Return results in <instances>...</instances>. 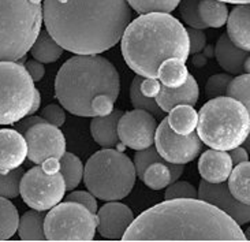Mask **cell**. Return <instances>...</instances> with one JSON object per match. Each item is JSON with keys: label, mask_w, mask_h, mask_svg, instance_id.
<instances>
[{"label": "cell", "mask_w": 250, "mask_h": 242, "mask_svg": "<svg viewBox=\"0 0 250 242\" xmlns=\"http://www.w3.org/2000/svg\"><path fill=\"white\" fill-rule=\"evenodd\" d=\"M42 21L63 49L97 55L122 39L131 7L127 0H42Z\"/></svg>", "instance_id": "1"}, {"label": "cell", "mask_w": 250, "mask_h": 242, "mask_svg": "<svg viewBox=\"0 0 250 242\" xmlns=\"http://www.w3.org/2000/svg\"><path fill=\"white\" fill-rule=\"evenodd\" d=\"M123 241H246L232 218L198 198L166 200L133 220Z\"/></svg>", "instance_id": "2"}, {"label": "cell", "mask_w": 250, "mask_h": 242, "mask_svg": "<svg viewBox=\"0 0 250 242\" xmlns=\"http://www.w3.org/2000/svg\"><path fill=\"white\" fill-rule=\"evenodd\" d=\"M121 49L125 62L135 74L157 78V70L164 61L189 59V36L169 13L141 14L125 29Z\"/></svg>", "instance_id": "3"}, {"label": "cell", "mask_w": 250, "mask_h": 242, "mask_svg": "<svg viewBox=\"0 0 250 242\" xmlns=\"http://www.w3.org/2000/svg\"><path fill=\"white\" fill-rule=\"evenodd\" d=\"M121 90L115 66L97 55H80L68 59L55 80V94L64 110L77 116H93L90 103L105 93L114 100Z\"/></svg>", "instance_id": "4"}, {"label": "cell", "mask_w": 250, "mask_h": 242, "mask_svg": "<svg viewBox=\"0 0 250 242\" xmlns=\"http://www.w3.org/2000/svg\"><path fill=\"white\" fill-rule=\"evenodd\" d=\"M249 130V111L230 96L210 99L200 110L197 134L212 149L230 151L242 145Z\"/></svg>", "instance_id": "5"}, {"label": "cell", "mask_w": 250, "mask_h": 242, "mask_svg": "<svg viewBox=\"0 0 250 242\" xmlns=\"http://www.w3.org/2000/svg\"><path fill=\"white\" fill-rule=\"evenodd\" d=\"M42 0H0V62H17L41 32Z\"/></svg>", "instance_id": "6"}, {"label": "cell", "mask_w": 250, "mask_h": 242, "mask_svg": "<svg viewBox=\"0 0 250 242\" xmlns=\"http://www.w3.org/2000/svg\"><path fill=\"white\" fill-rule=\"evenodd\" d=\"M134 163L119 151L105 148L96 152L83 168L88 190L103 201L122 200L134 188Z\"/></svg>", "instance_id": "7"}, {"label": "cell", "mask_w": 250, "mask_h": 242, "mask_svg": "<svg viewBox=\"0 0 250 242\" xmlns=\"http://www.w3.org/2000/svg\"><path fill=\"white\" fill-rule=\"evenodd\" d=\"M34 81L25 66L0 62V125H14L30 112L36 94Z\"/></svg>", "instance_id": "8"}, {"label": "cell", "mask_w": 250, "mask_h": 242, "mask_svg": "<svg viewBox=\"0 0 250 242\" xmlns=\"http://www.w3.org/2000/svg\"><path fill=\"white\" fill-rule=\"evenodd\" d=\"M66 183L58 159H48L41 166L30 168L22 175L20 195L30 208L49 211L63 200Z\"/></svg>", "instance_id": "9"}, {"label": "cell", "mask_w": 250, "mask_h": 242, "mask_svg": "<svg viewBox=\"0 0 250 242\" xmlns=\"http://www.w3.org/2000/svg\"><path fill=\"white\" fill-rule=\"evenodd\" d=\"M96 231V214L74 201L55 205L44 220V233L48 241H92Z\"/></svg>", "instance_id": "10"}, {"label": "cell", "mask_w": 250, "mask_h": 242, "mask_svg": "<svg viewBox=\"0 0 250 242\" xmlns=\"http://www.w3.org/2000/svg\"><path fill=\"white\" fill-rule=\"evenodd\" d=\"M155 144L156 151L164 160L176 164L193 161L203 149V141L196 132L188 135L178 134L169 128L167 118L156 129Z\"/></svg>", "instance_id": "11"}, {"label": "cell", "mask_w": 250, "mask_h": 242, "mask_svg": "<svg viewBox=\"0 0 250 242\" xmlns=\"http://www.w3.org/2000/svg\"><path fill=\"white\" fill-rule=\"evenodd\" d=\"M27 157L34 164H41L48 159H58L66 152V140L58 126L48 122L36 123L25 133Z\"/></svg>", "instance_id": "12"}, {"label": "cell", "mask_w": 250, "mask_h": 242, "mask_svg": "<svg viewBox=\"0 0 250 242\" xmlns=\"http://www.w3.org/2000/svg\"><path fill=\"white\" fill-rule=\"evenodd\" d=\"M157 121L152 114L142 110H134L121 116L118 123L119 140L128 148L141 151L155 142Z\"/></svg>", "instance_id": "13"}, {"label": "cell", "mask_w": 250, "mask_h": 242, "mask_svg": "<svg viewBox=\"0 0 250 242\" xmlns=\"http://www.w3.org/2000/svg\"><path fill=\"white\" fill-rule=\"evenodd\" d=\"M198 198L217 207L224 214L232 218L239 226L250 222V205L238 201L231 195L229 185L224 182L210 183L203 179L198 188Z\"/></svg>", "instance_id": "14"}, {"label": "cell", "mask_w": 250, "mask_h": 242, "mask_svg": "<svg viewBox=\"0 0 250 242\" xmlns=\"http://www.w3.org/2000/svg\"><path fill=\"white\" fill-rule=\"evenodd\" d=\"M97 231L108 240H122L130 224L134 220L131 209L121 202L109 201L97 209Z\"/></svg>", "instance_id": "15"}, {"label": "cell", "mask_w": 250, "mask_h": 242, "mask_svg": "<svg viewBox=\"0 0 250 242\" xmlns=\"http://www.w3.org/2000/svg\"><path fill=\"white\" fill-rule=\"evenodd\" d=\"M27 157V144L18 130H0V173H8L21 167Z\"/></svg>", "instance_id": "16"}, {"label": "cell", "mask_w": 250, "mask_h": 242, "mask_svg": "<svg viewBox=\"0 0 250 242\" xmlns=\"http://www.w3.org/2000/svg\"><path fill=\"white\" fill-rule=\"evenodd\" d=\"M232 160L230 154L219 149H208L198 161V173L204 181L210 183L226 182L232 171Z\"/></svg>", "instance_id": "17"}, {"label": "cell", "mask_w": 250, "mask_h": 242, "mask_svg": "<svg viewBox=\"0 0 250 242\" xmlns=\"http://www.w3.org/2000/svg\"><path fill=\"white\" fill-rule=\"evenodd\" d=\"M200 96V88L193 75L189 74L188 81L182 87L169 88L162 85L159 93L156 96V103L162 108L164 112H169L176 106L186 104V106H194L198 101Z\"/></svg>", "instance_id": "18"}, {"label": "cell", "mask_w": 250, "mask_h": 242, "mask_svg": "<svg viewBox=\"0 0 250 242\" xmlns=\"http://www.w3.org/2000/svg\"><path fill=\"white\" fill-rule=\"evenodd\" d=\"M226 23L230 40L238 48L250 52V4H238Z\"/></svg>", "instance_id": "19"}, {"label": "cell", "mask_w": 250, "mask_h": 242, "mask_svg": "<svg viewBox=\"0 0 250 242\" xmlns=\"http://www.w3.org/2000/svg\"><path fill=\"white\" fill-rule=\"evenodd\" d=\"M249 56L248 51H244L238 48L227 33L223 34L216 43L215 47V58L217 59V63L222 67L230 73V74H241L244 71V65L246 58Z\"/></svg>", "instance_id": "20"}, {"label": "cell", "mask_w": 250, "mask_h": 242, "mask_svg": "<svg viewBox=\"0 0 250 242\" xmlns=\"http://www.w3.org/2000/svg\"><path fill=\"white\" fill-rule=\"evenodd\" d=\"M123 115L122 111H112L107 116H96L90 123V132L95 141L104 148H114L118 145V123Z\"/></svg>", "instance_id": "21"}, {"label": "cell", "mask_w": 250, "mask_h": 242, "mask_svg": "<svg viewBox=\"0 0 250 242\" xmlns=\"http://www.w3.org/2000/svg\"><path fill=\"white\" fill-rule=\"evenodd\" d=\"M45 211H27L20 218L18 233L22 241H45L44 233Z\"/></svg>", "instance_id": "22"}, {"label": "cell", "mask_w": 250, "mask_h": 242, "mask_svg": "<svg viewBox=\"0 0 250 242\" xmlns=\"http://www.w3.org/2000/svg\"><path fill=\"white\" fill-rule=\"evenodd\" d=\"M169 128L175 133L182 135H188L193 132H196L197 123H198V114L193 108V106L181 104L176 106L169 111L168 118Z\"/></svg>", "instance_id": "23"}, {"label": "cell", "mask_w": 250, "mask_h": 242, "mask_svg": "<svg viewBox=\"0 0 250 242\" xmlns=\"http://www.w3.org/2000/svg\"><path fill=\"white\" fill-rule=\"evenodd\" d=\"M229 189L238 201L250 205V161H244L232 168L229 176Z\"/></svg>", "instance_id": "24"}, {"label": "cell", "mask_w": 250, "mask_h": 242, "mask_svg": "<svg viewBox=\"0 0 250 242\" xmlns=\"http://www.w3.org/2000/svg\"><path fill=\"white\" fill-rule=\"evenodd\" d=\"M157 78L162 81V85L166 87H182L189 78V70L183 61L178 58H169L160 65L157 70Z\"/></svg>", "instance_id": "25"}, {"label": "cell", "mask_w": 250, "mask_h": 242, "mask_svg": "<svg viewBox=\"0 0 250 242\" xmlns=\"http://www.w3.org/2000/svg\"><path fill=\"white\" fill-rule=\"evenodd\" d=\"M30 54L41 63H54L63 55V47L48 32H40L30 48Z\"/></svg>", "instance_id": "26"}, {"label": "cell", "mask_w": 250, "mask_h": 242, "mask_svg": "<svg viewBox=\"0 0 250 242\" xmlns=\"http://www.w3.org/2000/svg\"><path fill=\"white\" fill-rule=\"evenodd\" d=\"M198 11L207 27H222L229 18L227 6L222 0H201Z\"/></svg>", "instance_id": "27"}, {"label": "cell", "mask_w": 250, "mask_h": 242, "mask_svg": "<svg viewBox=\"0 0 250 242\" xmlns=\"http://www.w3.org/2000/svg\"><path fill=\"white\" fill-rule=\"evenodd\" d=\"M20 215L13 202L6 197H0V241L8 240L17 233Z\"/></svg>", "instance_id": "28"}, {"label": "cell", "mask_w": 250, "mask_h": 242, "mask_svg": "<svg viewBox=\"0 0 250 242\" xmlns=\"http://www.w3.org/2000/svg\"><path fill=\"white\" fill-rule=\"evenodd\" d=\"M61 173L64 178L66 190H73L83 178V164L74 154L64 152L61 157Z\"/></svg>", "instance_id": "29"}, {"label": "cell", "mask_w": 250, "mask_h": 242, "mask_svg": "<svg viewBox=\"0 0 250 242\" xmlns=\"http://www.w3.org/2000/svg\"><path fill=\"white\" fill-rule=\"evenodd\" d=\"M141 81L142 77H135L133 82H131V88H130V99H131V104L134 110H142L146 111L149 114H152L156 119H162L164 118V111L159 107V104L153 100L152 97H148L141 92Z\"/></svg>", "instance_id": "30"}, {"label": "cell", "mask_w": 250, "mask_h": 242, "mask_svg": "<svg viewBox=\"0 0 250 242\" xmlns=\"http://www.w3.org/2000/svg\"><path fill=\"white\" fill-rule=\"evenodd\" d=\"M171 163H153L142 174V182L152 190H162L171 185V171L168 166Z\"/></svg>", "instance_id": "31"}, {"label": "cell", "mask_w": 250, "mask_h": 242, "mask_svg": "<svg viewBox=\"0 0 250 242\" xmlns=\"http://www.w3.org/2000/svg\"><path fill=\"white\" fill-rule=\"evenodd\" d=\"M181 0H127L128 6L138 14L171 13Z\"/></svg>", "instance_id": "32"}, {"label": "cell", "mask_w": 250, "mask_h": 242, "mask_svg": "<svg viewBox=\"0 0 250 242\" xmlns=\"http://www.w3.org/2000/svg\"><path fill=\"white\" fill-rule=\"evenodd\" d=\"M226 94L242 103L250 114V74H239L231 80Z\"/></svg>", "instance_id": "33"}, {"label": "cell", "mask_w": 250, "mask_h": 242, "mask_svg": "<svg viewBox=\"0 0 250 242\" xmlns=\"http://www.w3.org/2000/svg\"><path fill=\"white\" fill-rule=\"evenodd\" d=\"M25 174L23 168L18 167L8 173H0V197L15 198L20 195V185L22 175Z\"/></svg>", "instance_id": "34"}, {"label": "cell", "mask_w": 250, "mask_h": 242, "mask_svg": "<svg viewBox=\"0 0 250 242\" xmlns=\"http://www.w3.org/2000/svg\"><path fill=\"white\" fill-rule=\"evenodd\" d=\"M200 1L201 0H181L179 1V11H181L183 22H186L190 27H194V29L207 27V25L204 23L200 17V11H198Z\"/></svg>", "instance_id": "35"}, {"label": "cell", "mask_w": 250, "mask_h": 242, "mask_svg": "<svg viewBox=\"0 0 250 242\" xmlns=\"http://www.w3.org/2000/svg\"><path fill=\"white\" fill-rule=\"evenodd\" d=\"M153 163H166V160L159 155V152L156 151L155 147L150 145L149 148L138 151L134 156V167L137 176L141 178L142 174L145 173V170Z\"/></svg>", "instance_id": "36"}, {"label": "cell", "mask_w": 250, "mask_h": 242, "mask_svg": "<svg viewBox=\"0 0 250 242\" xmlns=\"http://www.w3.org/2000/svg\"><path fill=\"white\" fill-rule=\"evenodd\" d=\"M232 80L230 74H215L210 77L205 85V94L209 99L224 96L227 92V87Z\"/></svg>", "instance_id": "37"}, {"label": "cell", "mask_w": 250, "mask_h": 242, "mask_svg": "<svg viewBox=\"0 0 250 242\" xmlns=\"http://www.w3.org/2000/svg\"><path fill=\"white\" fill-rule=\"evenodd\" d=\"M166 200H174V198H197L198 197V192L196 188L189 183V182H174L168 185V188L166 190Z\"/></svg>", "instance_id": "38"}, {"label": "cell", "mask_w": 250, "mask_h": 242, "mask_svg": "<svg viewBox=\"0 0 250 242\" xmlns=\"http://www.w3.org/2000/svg\"><path fill=\"white\" fill-rule=\"evenodd\" d=\"M114 103L115 100L108 94H97L90 103L93 116H107L114 111Z\"/></svg>", "instance_id": "39"}, {"label": "cell", "mask_w": 250, "mask_h": 242, "mask_svg": "<svg viewBox=\"0 0 250 242\" xmlns=\"http://www.w3.org/2000/svg\"><path fill=\"white\" fill-rule=\"evenodd\" d=\"M41 116L51 125H55L58 128H61L62 125L66 121V114H64V110L58 106V104H49L47 107L42 110Z\"/></svg>", "instance_id": "40"}, {"label": "cell", "mask_w": 250, "mask_h": 242, "mask_svg": "<svg viewBox=\"0 0 250 242\" xmlns=\"http://www.w3.org/2000/svg\"><path fill=\"white\" fill-rule=\"evenodd\" d=\"M186 30H188V36H189L190 55L203 52V49L207 45V36L203 32V29L189 27Z\"/></svg>", "instance_id": "41"}, {"label": "cell", "mask_w": 250, "mask_h": 242, "mask_svg": "<svg viewBox=\"0 0 250 242\" xmlns=\"http://www.w3.org/2000/svg\"><path fill=\"white\" fill-rule=\"evenodd\" d=\"M67 201H74L78 202V204H82L83 207H86V208L90 211V212H93L96 214L97 212V201H96V197L90 192H73V193H70L67 196Z\"/></svg>", "instance_id": "42"}, {"label": "cell", "mask_w": 250, "mask_h": 242, "mask_svg": "<svg viewBox=\"0 0 250 242\" xmlns=\"http://www.w3.org/2000/svg\"><path fill=\"white\" fill-rule=\"evenodd\" d=\"M140 88H141V92L145 96L155 99L159 93V90H160V88H162V84L157 81V78H142Z\"/></svg>", "instance_id": "43"}, {"label": "cell", "mask_w": 250, "mask_h": 242, "mask_svg": "<svg viewBox=\"0 0 250 242\" xmlns=\"http://www.w3.org/2000/svg\"><path fill=\"white\" fill-rule=\"evenodd\" d=\"M41 122H47L42 116H33V115H29V116H25L22 118L21 121L15 122L14 126H15V130H18L21 134H25L27 132V129L32 128L36 123H41Z\"/></svg>", "instance_id": "44"}, {"label": "cell", "mask_w": 250, "mask_h": 242, "mask_svg": "<svg viewBox=\"0 0 250 242\" xmlns=\"http://www.w3.org/2000/svg\"><path fill=\"white\" fill-rule=\"evenodd\" d=\"M26 70L27 73L30 74V77L33 78V81H41L42 80V77H44V74H45V67L42 66V63L39 61H29L26 63Z\"/></svg>", "instance_id": "45"}, {"label": "cell", "mask_w": 250, "mask_h": 242, "mask_svg": "<svg viewBox=\"0 0 250 242\" xmlns=\"http://www.w3.org/2000/svg\"><path fill=\"white\" fill-rule=\"evenodd\" d=\"M230 157L232 160V164L237 166V164H241L244 161L249 160V154L246 148H242L241 145L239 147H235V148L230 149Z\"/></svg>", "instance_id": "46"}, {"label": "cell", "mask_w": 250, "mask_h": 242, "mask_svg": "<svg viewBox=\"0 0 250 242\" xmlns=\"http://www.w3.org/2000/svg\"><path fill=\"white\" fill-rule=\"evenodd\" d=\"M207 62H208V58L204 54H201V52L194 54V58H193V65L194 66H197V67H204L207 65Z\"/></svg>", "instance_id": "47"}, {"label": "cell", "mask_w": 250, "mask_h": 242, "mask_svg": "<svg viewBox=\"0 0 250 242\" xmlns=\"http://www.w3.org/2000/svg\"><path fill=\"white\" fill-rule=\"evenodd\" d=\"M40 103H41V97H40V92L39 90H36V94H34V100H33V106L30 108V112L29 115H33L39 107H40Z\"/></svg>", "instance_id": "48"}, {"label": "cell", "mask_w": 250, "mask_h": 242, "mask_svg": "<svg viewBox=\"0 0 250 242\" xmlns=\"http://www.w3.org/2000/svg\"><path fill=\"white\" fill-rule=\"evenodd\" d=\"M203 51H204V55H205L208 59H209V58H212V56H215V48L209 47V45H208V47L205 45V48H204Z\"/></svg>", "instance_id": "49"}, {"label": "cell", "mask_w": 250, "mask_h": 242, "mask_svg": "<svg viewBox=\"0 0 250 242\" xmlns=\"http://www.w3.org/2000/svg\"><path fill=\"white\" fill-rule=\"evenodd\" d=\"M224 3H232V4H250V0H222Z\"/></svg>", "instance_id": "50"}, {"label": "cell", "mask_w": 250, "mask_h": 242, "mask_svg": "<svg viewBox=\"0 0 250 242\" xmlns=\"http://www.w3.org/2000/svg\"><path fill=\"white\" fill-rule=\"evenodd\" d=\"M244 70L248 73V74H250V55L246 58V61H245Z\"/></svg>", "instance_id": "51"}, {"label": "cell", "mask_w": 250, "mask_h": 242, "mask_svg": "<svg viewBox=\"0 0 250 242\" xmlns=\"http://www.w3.org/2000/svg\"><path fill=\"white\" fill-rule=\"evenodd\" d=\"M245 148H246V151L248 152H250V130H249V134H248V137H246V140H245Z\"/></svg>", "instance_id": "52"}, {"label": "cell", "mask_w": 250, "mask_h": 242, "mask_svg": "<svg viewBox=\"0 0 250 242\" xmlns=\"http://www.w3.org/2000/svg\"><path fill=\"white\" fill-rule=\"evenodd\" d=\"M245 238H246L248 241H250V227L246 230V233H245Z\"/></svg>", "instance_id": "53"}]
</instances>
